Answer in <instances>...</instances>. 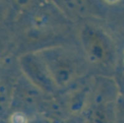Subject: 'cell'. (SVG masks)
Masks as SVG:
<instances>
[{
	"instance_id": "cell-1",
	"label": "cell",
	"mask_w": 124,
	"mask_h": 123,
	"mask_svg": "<svg viewBox=\"0 0 124 123\" xmlns=\"http://www.w3.org/2000/svg\"><path fill=\"white\" fill-rule=\"evenodd\" d=\"M10 121L11 123H27V118L22 113L16 112L12 115Z\"/></svg>"
}]
</instances>
